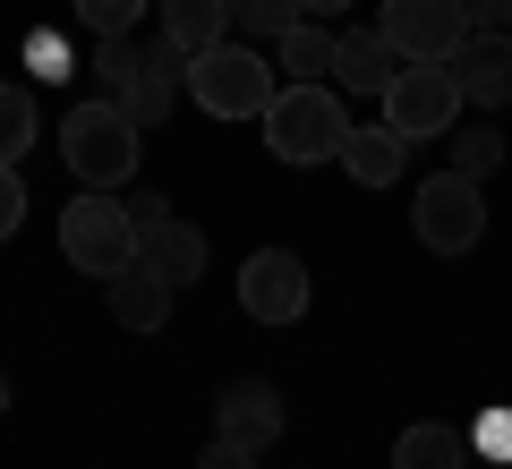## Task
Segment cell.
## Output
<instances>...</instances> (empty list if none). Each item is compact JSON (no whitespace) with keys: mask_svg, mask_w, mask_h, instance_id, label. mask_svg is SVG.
Wrapping results in <instances>:
<instances>
[{"mask_svg":"<svg viewBox=\"0 0 512 469\" xmlns=\"http://www.w3.org/2000/svg\"><path fill=\"white\" fill-rule=\"evenodd\" d=\"M214 418H222V435H231V444L265 452V444L282 435V393H274L265 376H239L231 393H222V410H214Z\"/></svg>","mask_w":512,"mask_h":469,"instance_id":"obj_11","label":"cell"},{"mask_svg":"<svg viewBox=\"0 0 512 469\" xmlns=\"http://www.w3.org/2000/svg\"><path fill=\"white\" fill-rule=\"evenodd\" d=\"M282 94V69L265 43H231L222 35L214 52L188 60V103L205 111V120H265V103Z\"/></svg>","mask_w":512,"mask_h":469,"instance_id":"obj_1","label":"cell"},{"mask_svg":"<svg viewBox=\"0 0 512 469\" xmlns=\"http://www.w3.org/2000/svg\"><path fill=\"white\" fill-rule=\"evenodd\" d=\"M444 69H453L461 103H512V35H461Z\"/></svg>","mask_w":512,"mask_h":469,"instance_id":"obj_10","label":"cell"},{"mask_svg":"<svg viewBox=\"0 0 512 469\" xmlns=\"http://www.w3.org/2000/svg\"><path fill=\"white\" fill-rule=\"evenodd\" d=\"M239 307H248L256 325H299L308 316V265L291 248H256L239 265Z\"/></svg>","mask_w":512,"mask_h":469,"instance_id":"obj_8","label":"cell"},{"mask_svg":"<svg viewBox=\"0 0 512 469\" xmlns=\"http://www.w3.org/2000/svg\"><path fill=\"white\" fill-rule=\"evenodd\" d=\"M495 163H504V137H495V128H461V137H453V171H461V180L487 188Z\"/></svg>","mask_w":512,"mask_h":469,"instance_id":"obj_22","label":"cell"},{"mask_svg":"<svg viewBox=\"0 0 512 469\" xmlns=\"http://www.w3.org/2000/svg\"><path fill=\"white\" fill-rule=\"evenodd\" d=\"M470 9V35H504L512 26V0H461Z\"/></svg>","mask_w":512,"mask_h":469,"instance_id":"obj_27","label":"cell"},{"mask_svg":"<svg viewBox=\"0 0 512 469\" xmlns=\"http://www.w3.org/2000/svg\"><path fill=\"white\" fill-rule=\"evenodd\" d=\"M333 86H342V94H384V86H393V43H384L376 26L333 35Z\"/></svg>","mask_w":512,"mask_h":469,"instance_id":"obj_13","label":"cell"},{"mask_svg":"<svg viewBox=\"0 0 512 469\" xmlns=\"http://www.w3.org/2000/svg\"><path fill=\"white\" fill-rule=\"evenodd\" d=\"M154 18H163V43H180L197 60L231 35V0H154Z\"/></svg>","mask_w":512,"mask_h":469,"instance_id":"obj_15","label":"cell"},{"mask_svg":"<svg viewBox=\"0 0 512 469\" xmlns=\"http://www.w3.org/2000/svg\"><path fill=\"white\" fill-rule=\"evenodd\" d=\"M60 256H69L77 273H120V265H137V222H128V205H111L103 188H86V197L60 214Z\"/></svg>","mask_w":512,"mask_h":469,"instance_id":"obj_4","label":"cell"},{"mask_svg":"<svg viewBox=\"0 0 512 469\" xmlns=\"http://www.w3.org/2000/svg\"><path fill=\"white\" fill-rule=\"evenodd\" d=\"M103 290H111V316H120L128 333H163L171 325V282L154 265H120Z\"/></svg>","mask_w":512,"mask_h":469,"instance_id":"obj_12","label":"cell"},{"mask_svg":"<svg viewBox=\"0 0 512 469\" xmlns=\"http://www.w3.org/2000/svg\"><path fill=\"white\" fill-rule=\"evenodd\" d=\"M180 86H188V52H180V43H146V52H137V103H128V120H137V128L163 120Z\"/></svg>","mask_w":512,"mask_h":469,"instance_id":"obj_14","label":"cell"},{"mask_svg":"<svg viewBox=\"0 0 512 469\" xmlns=\"http://www.w3.org/2000/svg\"><path fill=\"white\" fill-rule=\"evenodd\" d=\"M410 222H419V248L461 256V248L487 239V197H478V180H461V171H436V180L419 188V205H410Z\"/></svg>","mask_w":512,"mask_h":469,"instance_id":"obj_6","label":"cell"},{"mask_svg":"<svg viewBox=\"0 0 512 469\" xmlns=\"http://www.w3.org/2000/svg\"><path fill=\"white\" fill-rule=\"evenodd\" d=\"M470 452H478V461H512V410H478Z\"/></svg>","mask_w":512,"mask_h":469,"instance_id":"obj_25","label":"cell"},{"mask_svg":"<svg viewBox=\"0 0 512 469\" xmlns=\"http://www.w3.org/2000/svg\"><path fill=\"white\" fill-rule=\"evenodd\" d=\"M60 154H69V171L86 188H128L137 180V120L94 94V103H77L69 120H60Z\"/></svg>","mask_w":512,"mask_h":469,"instance_id":"obj_3","label":"cell"},{"mask_svg":"<svg viewBox=\"0 0 512 469\" xmlns=\"http://www.w3.org/2000/svg\"><path fill=\"white\" fill-rule=\"evenodd\" d=\"M146 9H154V0H77V26L103 43V35H128V26L146 18Z\"/></svg>","mask_w":512,"mask_h":469,"instance_id":"obj_23","label":"cell"},{"mask_svg":"<svg viewBox=\"0 0 512 469\" xmlns=\"http://www.w3.org/2000/svg\"><path fill=\"white\" fill-rule=\"evenodd\" d=\"M197 469H256V452H248V444H231V435H214Z\"/></svg>","mask_w":512,"mask_h":469,"instance_id":"obj_28","label":"cell"},{"mask_svg":"<svg viewBox=\"0 0 512 469\" xmlns=\"http://www.w3.org/2000/svg\"><path fill=\"white\" fill-rule=\"evenodd\" d=\"M26 77H35V86L77 77V69H69V43H60V35H35V43H26Z\"/></svg>","mask_w":512,"mask_h":469,"instance_id":"obj_24","label":"cell"},{"mask_svg":"<svg viewBox=\"0 0 512 469\" xmlns=\"http://www.w3.org/2000/svg\"><path fill=\"white\" fill-rule=\"evenodd\" d=\"M43 137V120H35V94L26 86H0V163H26V145Z\"/></svg>","mask_w":512,"mask_h":469,"instance_id":"obj_20","label":"cell"},{"mask_svg":"<svg viewBox=\"0 0 512 469\" xmlns=\"http://www.w3.org/2000/svg\"><path fill=\"white\" fill-rule=\"evenodd\" d=\"M137 265H154L171 290H180V282H197V273H205V231H197V222H180V214L137 222Z\"/></svg>","mask_w":512,"mask_h":469,"instance_id":"obj_9","label":"cell"},{"mask_svg":"<svg viewBox=\"0 0 512 469\" xmlns=\"http://www.w3.org/2000/svg\"><path fill=\"white\" fill-rule=\"evenodd\" d=\"M94 86H103V103H137V43L128 35H103V52H94Z\"/></svg>","mask_w":512,"mask_h":469,"instance_id":"obj_19","label":"cell"},{"mask_svg":"<svg viewBox=\"0 0 512 469\" xmlns=\"http://www.w3.org/2000/svg\"><path fill=\"white\" fill-rule=\"evenodd\" d=\"M18 222H26V180L18 163H0V239H18Z\"/></svg>","mask_w":512,"mask_h":469,"instance_id":"obj_26","label":"cell"},{"mask_svg":"<svg viewBox=\"0 0 512 469\" xmlns=\"http://www.w3.org/2000/svg\"><path fill=\"white\" fill-rule=\"evenodd\" d=\"M470 427H444V418H419V427H402V444H393V469H470Z\"/></svg>","mask_w":512,"mask_h":469,"instance_id":"obj_17","label":"cell"},{"mask_svg":"<svg viewBox=\"0 0 512 469\" xmlns=\"http://www.w3.org/2000/svg\"><path fill=\"white\" fill-rule=\"evenodd\" d=\"M350 0H299V18H342Z\"/></svg>","mask_w":512,"mask_h":469,"instance_id":"obj_29","label":"cell"},{"mask_svg":"<svg viewBox=\"0 0 512 469\" xmlns=\"http://www.w3.org/2000/svg\"><path fill=\"white\" fill-rule=\"evenodd\" d=\"M274 69H282V86H325L333 77V26L299 18L291 35H274Z\"/></svg>","mask_w":512,"mask_h":469,"instance_id":"obj_16","label":"cell"},{"mask_svg":"<svg viewBox=\"0 0 512 469\" xmlns=\"http://www.w3.org/2000/svg\"><path fill=\"white\" fill-rule=\"evenodd\" d=\"M231 26L274 52V35H291V26H299V0H231Z\"/></svg>","mask_w":512,"mask_h":469,"instance_id":"obj_21","label":"cell"},{"mask_svg":"<svg viewBox=\"0 0 512 469\" xmlns=\"http://www.w3.org/2000/svg\"><path fill=\"white\" fill-rule=\"evenodd\" d=\"M256 128H265V145H274V163H342L350 111H342L333 86H282Z\"/></svg>","mask_w":512,"mask_h":469,"instance_id":"obj_2","label":"cell"},{"mask_svg":"<svg viewBox=\"0 0 512 469\" xmlns=\"http://www.w3.org/2000/svg\"><path fill=\"white\" fill-rule=\"evenodd\" d=\"M461 120V86L444 60H410V69H393V86H384V128L393 137H444V128Z\"/></svg>","mask_w":512,"mask_h":469,"instance_id":"obj_5","label":"cell"},{"mask_svg":"<svg viewBox=\"0 0 512 469\" xmlns=\"http://www.w3.org/2000/svg\"><path fill=\"white\" fill-rule=\"evenodd\" d=\"M402 163H410V137H393V128H350L342 137V171L359 188H393Z\"/></svg>","mask_w":512,"mask_h":469,"instance_id":"obj_18","label":"cell"},{"mask_svg":"<svg viewBox=\"0 0 512 469\" xmlns=\"http://www.w3.org/2000/svg\"><path fill=\"white\" fill-rule=\"evenodd\" d=\"M376 35L393 43V60H453L470 35V9L461 0H384Z\"/></svg>","mask_w":512,"mask_h":469,"instance_id":"obj_7","label":"cell"}]
</instances>
